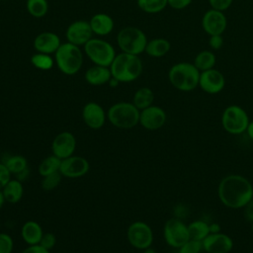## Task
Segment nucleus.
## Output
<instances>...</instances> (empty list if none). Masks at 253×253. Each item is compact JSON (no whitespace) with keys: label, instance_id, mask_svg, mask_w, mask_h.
Wrapping results in <instances>:
<instances>
[{"label":"nucleus","instance_id":"nucleus-31","mask_svg":"<svg viewBox=\"0 0 253 253\" xmlns=\"http://www.w3.org/2000/svg\"><path fill=\"white\" fill-rule=\"evenodd\" d=\"M138 8L147 14H156L168 6V0H136Z\"/></svg>","mask_w":253,"mask_h":253},{"label":"nucleus","instance_id":"nucleus-28","mask_svg":"<svg viewBox=\"0 0 253 253\" xmlns=\"http://www.w3.org/2000/svg\"><path fill=\"white\" fill-rule=\"evenodd\" d=\"M191 239L203 241L210 234L209 223L202 219H197L188 224Z\"/></svg>","mask_w":253,"mask_h":253},{"label":"nucleus","instance_id":"nucleus-45","mask_svg":"<svg viewBox=\"0 0 253 253\" xmlns=\"http://www.w3.org/2000/svg\"><path fill=\"white\" fill-rule=\"evenodd\" d=\"M245 132L247 133L248 137H249L251 140H253V121H250V122H249V125H248V126H247Z\"/></svg>","mask_w":253,"mask_h":253},{"label":"nucleus","instance_id":"nucleus-47","mask_svg":"<svg viewBox=\"0 0 253 253\" xmlns=\"http://www.w3.org/2000/svg\"><path fill=\"white\" fill-rule=\"evenodd\" d=\"M5 203H6L5 198H4V196H3L2 191L0 190V211H1V209L3 208V206H4V204H5Z\"/></svg>","mask_w":253,"mask_h":253},{"label":"nucleus","instance_id":"nucleus-14","mask_svg":"<svg viewBox=\"0 0 253 253\" xmlns=\"http://www.w3.org/2000/svg\"><path fill=\"white\" fill-rule=\"evenodd\" d=\"M167 120L166 112L159 106L151 105L140 111L139 125L147 130L161 128Z\"/></svg>","mask_w":253,"mask_h":253},{"label":"nucleus","instance_id":"nucleus-9","mask_svg":"<svg viewBox=\"0 0 253 253\" xmlns=\"http://www.w3.org/2000/svg\"><path fill=\"white\" fill-rule=\"evenodd\" d=\"M153 231L146 222L136 220L131 222L126 229V239L130 246L135 249L144 250L151 247L153 243Z\"/></svg>","mask_w":253,"mask_h":253},{"label":"nucleus","instance_id":"nucleus-30","mask_svg":"<svg viewBox=\"0 0 253 253\" xmlns=\"http://www.w3.org/2000/svg\"><path fill=\"white\" fill-rule=\"evenodd\" d=\"M26 8L32 17L43 18L48 12V2L47 0H27Z\"/></svg>","mask_w":253,"mask_h":253},{"label":"nucleus","instance_id":"nucleus-38","mask_svg":"<svg viewBox=\"0 0 253 253\" xmlns=\"http://www.w3.org/2000/svg\"><path fill=\"white\" fill-rule=\"evenodd\" d=\"M12 178L11 173L7 169V167L0 161V190L3 189V187L8 183V181Z\"/></svg>","mask_w":253,"mask_h":253},{"label":"nucleus","instance_id":"nucleus-15","mask_svg":"<svg viewBox=\"0 0 253 253\" xmlns=\"http://www.w3.org/2000/svg\"><path fill=\"white\" fill-rule=\"evenodd\" d=\"M75 149L76 138L70 131H61L52 139L51 152L61 160L73 155Z\"/></svg>","mask_w":253,"mask_h":253},{"label":"nucleus","instance_id":"nucleus-1","mask_svg":"<svg viewBox=\"0 0 253 253\" xmlns=\"http://www.w3.org/2000/svg\"><path fill=\"white\" fill-rule=\"evenodd\" d=\"M217 197L229 209H243L253 199V185L242 175L229 174L219 181Z\"/></svg>","mask_w":253,"mask_h":253},{"label":"nucleus","instance_id":"nucleus-29","mask_svg":"<svg viewBox=\"0 0 253 253\" xmlns=\"http://www.w3.org/2000/svg\"><path fill=\"white\" fill-rule=\"evenodd\" d=\"M60 164H61V159L56 157L55 155L51 154L49 156H46L43 158L38 167L39 173L42 177L49 175L54 172H58L60 169Z\"/></svg>","mask_w":253,"mask_h":253},{"label":"nucleus","instance_id":"nucleus-43","mask_svg":"<svg viewBox=\"0 0 253 253\" xmlns=\"http://www.w3.org/2000/svg\"><path fill=\"white\" fill-rule=\"evenodd\" d=\"M29 177H30V169H29V167H28V168H26L25 170L21 171L20 173H18L17 175H15V176H14V178H15V179H17V180L21 181L22 183H23L24 181H26Z\"/></svg>","mask_w":253,"mask_h":253},{"label":"nucleus","instance_id":"nucleus-36","mask_svg":"<svg viewBox=\"0 0 253 253\" xmlns=\"http://www.w3.org/2000/svg\"><path fill=\"white\" fill-rule=\"evenodd\" d=\"M55 244H56L55 235L51 232H44L39 245H41L42 247H43L46 250L51 251V249L55 246Z\"/></svg>","mask_w":253,"mask_h":253},{"label":"nucleus","instance_id":"nucleus-51","mask_svg":"<svg viewBox=\"0 0 253 253\" xmlns=\"http://www.w3.org/2000/svg\"><path fill=\"white\" fill-rule=\"evenodd\" d=\"M0 1H6V0H0Z\"/></svg>","mask_w":253,"mask_h":253},{"label":"nucleus","instance_id":"nucleus-34","mask_svg":"<svg viewBox=\"0 0 253 253\" xmlns=\"http://www.w3.org/2000/svg\"><path fill=\"white\" fill-rule=\"evenodd\" d=\"M203 251L202 241L189 239L181 247L178 248V253H201Z\"/></svg>","mask_w":253,"mask_h":253},{"label":"nucleus","instance_id":"nucleus-13","mask_svg":"<svg viewBox=\"0 0 253 253\" xmlns=\"http://www.w3.org/2000/svg\"><path fill=\"white\" fill-rule=\"evenodd\" d=\"M89 169L90 164L86 158L73 154L61 160L59 172L61 173L62 177L74 179L86 175Z\"/></svg>","mask_w":253,"mask_h":253},{"label":"nucleus","instance_id":"nucleus-42","mask_svg":"<svg viewBox=\"0 0 253 253\" xmlns=\"http://www.w3.org/2000/svg\"><path fill=\"white\" fill-rule=\"evenodd\" d=\"M21 253H50V251L44 249L41 245H30L26 247Z\"/></svg>","mask_w":253,"mask_h":253},{"label":"nucleus","instance_id":"nucleus-4","mask_svg":"<svg viewBox=\"0 0 253 253\" xmlns=\"http://www.w3.org/2000/svg\"><path fill=\"white\" fill-rule=\"evenodd\" d=\"M54 62L59 71L71 76L78 73L83 65V51L71 42L61 43L54 53Z\"/></svg>","mask_w":253,"mask_h":253},{"label":"nucleus","instance_id":"nucleus-27","mask_svg":"<svg viewBox=\"0 0 253 253\" xmlns=\"http://www.w3.org/2000/svg\"><path fill=\"white\" fill-rule=\"evenodd\" d=\"M216 62V58L214 53L211 50H202L200 51L194 58L193 64L197 67V69L202 72L211 68H214Z\"/></svg>","mask_w":253,"mask_h":253},{"label":"nucleus","instance_id":"nucleus-48","mask_svg":"<svg viewBox=\"0 0 253 253\" xmlns=\"http://www.w3.org/2000/svg\"><path fill=\"white\" fill-rule=\"evenodd\" d=\"M142 253H157V252L152 247H148V248L142 250Z\"/></svg>","mask_w":253,"mask_h":253},{"label":"nucleus","instance_id":"nucleus-21","mask_svg":"<svg viewBox=\"0 0 253 253\" xmlns=\"http://www.w3.org/2000/svg\"><path fill=\"white\" fill-rule=\"evenodd\" d=\"M84 78L85 81L92 86H101L108 84L112 78V73L110 67L94 64L85 71Z\"/></svg>","mask_w":253,"mask_h":253},{"label":"nucleus","instance_id":"nucleus-50","mask_svg":"<svg viewBox=\"0 0 253 253\" xmlns=\"http://www.w3.org/2000/svg\"><path fill=\"white\" fill-rule=\"evenodd\" d=\"M58 253H65V252H58Z\"/></svg>","mask_w":253,"mask_h":253},{"label":"nucleus","instance_id":"nucleus-32","mask_svg":"<svg viewBox=\"0 0 253 253\" xmlns=\"http://www.w3.org/2000/svg\"><path fill=\"white\" fill-rule=\"evenodd\" d=\"M31 63L37 69L43 70V71L51 69L55 64L54 58H52L50 54L42 53V52L34 53L31 56Z\"/></svg>","mask_w":253,"mask_h":253},{"label":"nucleus","instance_id":"nucleus-22","mask_svg":"<svg viewBox=\"0 0 253 253\" xmlns=\"http://www.w3.org/2000/svg\"><path fill=\"white\" fill-rule=\"evenodd\" d=\"M43 233L41 224L35 220H28L21 227V237L28 246L39 245Z\"/></svg>","mask_w":253,"mask_h":253},{"label":"nucleus","instance_id":"nucleus-24","mask_svg":"<svg viewBox=\"0 0 253 253\" xmlns=\"http://www.w3.org/2000/svg\"><path fill=\"white\" fill-rule=\"evenodd\" d=\"M1 191L6 203L17 204L22 200L24 195L23 183L15 178H11Z\"/></svg>","mask_w":253,"mask_h":253},{"label":"nucleus","instance_id":"nucleus-6","mask_svg":"<svg viewBox=\"0 0 253 253\" xmlns=\"http://www.w3.org/2000/svg\"><path fill=\"white\" fill-rule=\"evenodd\" d=\"M146 43V35L136 27H125L117 35V44L122 52L139 55L144 52Z\"/></svg>","mask_w":253,"mask_h":253},{"label":"nucleus","instance_id":"nucleus-3","mask_svg":"<svg viewBox=\"0 0 253 253\" xmlns=\"http://www.w3.org/2000/svg\"><path fill=\"white\" fill-rule=\"evenodd\" d=\"M200 71L190 62H178L172 65L168 71L170 84L182 92H190L199 87Z\"/></svg>","mask_w":253,"mask_h":253},{"label":"nucleus","instance_id":"nucleus-10","mask_svg":"<svg viewBox=\"0 0 253 253\" xmlns=\"http://www.w3.org/2000/svg\"><path fill=\"white\" fill-rule=\"evenodd\" d=\"M163 237L170 247L178 249L190 239L188 224L178 217L169 218L163 226Z\"/></svg>","mask_w":253,"mask_h":253},{"label":"nucleus","instance_id":"nucleus-7","mask_svg":"<svg viewBox=\"0 0 253 253\" xmlns=\"http://www.w3.org/2000/svg\"><path fill=\"white\" fill-rule=\"evenodd\" d=\"M85 55L95 64L110 67L117 55L114 46L107 41L92 38L84 46Z\"/></svg>","mask_w":253,"mask_h":253},{"label":"nucleus","instance_id":"nucleus-16","mask_svg":"<svg viewBox=\"0 0 253 253\" xmlns=\"http://www.w3.org/2000/svg\"><path fill=\"white\" fill-rule=\"evenodd\" d=\"M225 86V78L223 74L215 69L211 68L200 73L199 87L206 93L214 95L223 90Z\"/></svg>","mask_w":253,"mask_h":253},{"label":"nucleus","instance_id":"nucleus-35","mask_svg":"<svg viewBox=\"0 0 253 253\" xmlns=\"http://www.w3.org/2000/svg\"><path fill=\"white\" fill-rule=\"evenodd\" d=\"M14 248V240L12 236L6 232H0V253H12Z\"/></svg>","mask_w":253,"mask_h":253},{"label":"nucleus","instance_id":"nucleus-39","mask_svg":"<svg viewBox=\"0 0 253 253\" xmlns=\"http://www.w3.org/2000/svg\"><path fill=\"white\" fill-rule=\"evenodd\" d=\"M209 45L211 49L217 50L222 47L223 45V38L222 35H215V36H210L209 39Z\"/></svg>","mask_w":253,"mask_h":253},{"label":"nucleus","instance_id":"nucleus-5","mask_svg":"<svg viewBox=\"0 0 253 253\" xmlns=\"http://www.w3.org/2000/svg\"><path fill=\"white\" fill-rule=\"evenodd\" d=\"M140 111L130 102H118L107 112L110 124L118 128L129 129L139 124Z\"/></svg>","mask_w":253,"mask_h":253},{"label":"nucleus","instance_id":"nucleus-49","mask_svg":"<svg viewBox=\"0 0 253 253\" xmlns=\"http://www.w3.org/2000/svg\"><path fill=\"white\" fill-rule=\"evenodd\" d=\"M251 229H252V233H253V222H251Z\"/></svg>","mask_w":253,"mask_h":253},{"label":"nucleus","instance_id":"nucleus-37","mask_svg":"<svg viewBox=\"0 0 253 253\" xmlns=\"http://www.w3.org/2000/svg\"><path fill=\"white\" fill-rule=\"evenodd\" d=\"M233 0H209L211 8L219 10V11H226L232 4Z\"/></svg>","mask_w":253,"mask_h":253},{"label":"nucleus","instance_id":"nucleus-41","mask_svg":"<svg viewBox=\"0 0 253 253\" xmlns=\"http://www.w3.org/2000/svg\"><path fill=\"white\" fill-rule=\"evenodd\" d=\"M243 213L248 221L253 222V199L243 207Z\"/></svg>","mask_w":253,"mask_h":253},{"label":"nucleus","instance_id":"nucleus-11","mask_svg":"<svg viewBox=\"0 0 253 253\" xmlns=\"http://www.w3.org/2000/svg\"><path fill=\"white\" fill-rule=\"evenodd\" d=\"M227 27V19L224 12L211 8L202 18V28L209 36L222 35Z\"/></svg>","mask_w":253,"mask_h":253},{"label":"nucleus","instance_id":"nucleus-17","mask_svg":"<svg viewBox=\"0 0 253 253\" xmlns=\"http://www.w3.org/2000/svg\"><path fill=\"white\" fill-rule=\"evenodd\" d=\"M203 250L207 253H229L233 248L232 238L222 233H210L203 241Z\"/></svg>","mask_w":253,"mask_h":253},{"label":"nucleus","instance_id":"nucleus-46","mask_svg":"<svg viewBox=\"0 0 253 253\" xmlns=\"http://www.w3.org/2000/svg\"><path fill=\"white\" fill-rule=\"evenodd\" d=\"M120 83H121L120 81H118L116 78L112 77V78L110 79V81L108 82V85H109L110 87H112V88H116V87H118V86H119V84H120Z\"/></svg>","mask_w":253,"mask_h":253},{"label":"nucleus","instance_id":"nucleus-23","mask_svg":"<svg viewBox=\"0 0 253 253\" xmlns=\"http://www.w3.org/2000/svg\"><path fill=\"white\" fill-rule=\"evenodd\" d=\"M171 48V43L168 40L164 38H155L147 41L144 52L154 58H159L165 56Z\"/></svg>","mask_w":253,"mask_h":253},{"label":"nucleus","instance_id":"nucleus-19","mask_svg":"<svg viewBox=\"0 0 253 253\" xmlns=\"http://www.w3.org/2000/svg\"><path fill=\"white\" fill-rule=\"evenodd\" d=\"M61 42L59 37L53 32H42L36 36L33 45L37 52L51 54L60 46Z\"/></svg>","mask_w":253,"mask_h":253},{"label":"nucleus","instance_id":"nucleus-12","mask_svg":"<svg viewBox=\"0 0 253 253\" xmlns=\"http://www.w3.org/2000/svg\"><path fill=\"white\" fill-rule=\"evenodd\" d=\"M93 36L89 21L77 20L69 24L66 29L65 37L68 42L78 46H84Z\"/></svg>","mask_w":253,"mask_h":253},{"label":"nucleus","instance_id":"nucleus-44","mask_svg":"<svg viewBox=\"0 0 253 253\" xmlns=\"http://www.w3.org/2000/svg\"><path fill=\"white\" fill-rule=\"evenodd\" d=\"M209 227H210V233H218L221 231L220 225L217 222L209 223Z\"/></svg>","mask_w":253,"mask_h":253},{"label":"nucleus","instance_id":"nucleus-26","mask_svg":"<svg viewBox=\"0 0 253 253\" xmlns=\"http://www.w3.org/2000/svg\"><path fill=\"white\" fill-rule=\"evenodd\" d=\"M154 102V93L149 87H140L138 88L132 97V104L139 110H143L151 105Z\"/></svg>","mask_w":253,"mask_h":253},{"label":"nucleus","instance_id":"nucleus-2","mask_svg":"<svg viewBox=\"0 0 253 253\" xmlns=\"http://www.w3.org/2000/svg\"><path fill=\"white\" fill-rule=\"evenodd\" d=\"M112 77L121 83H128L136 80L142 73L143 65L138 55L126 52L118 53L110 65Z\"/></svg>","mask_w":253,"mask_h":253},{"label":"nucleus","instance_id":"nucleus-8","mask_svg":"<svg viewBox=\"0 0 253 253\" xmlns=\"http://www.w3.org/2000/svg\"><path fill=\"white\" fill-rule=\"evenodd\" d=\"M249 122L250 120L246 111L237 105L226 107L221 115V126L230 134L238 135L245 132Z\"/></svg>","mask_w":253,"mask_h":253},{"label":"nucleus","instance_id":"nucleus-33","mask_svg":"<svg viewBox=\"0 0 253 253\" xmlns=\"http://www.w3.org/2000/svg\"><path fill=\"white\" fill-rule=\"evenodd\" d=\"M61 179H62V175L59 171L43 176L41 182L42 189L44 191H52L59 186Z\"/></svg>","mask_w":253,"mask_h":253},{"label":"nucleus","instance_id":"nucleus-40","mask_svg":"<svg viewBox=\"0 0 253 253\" xmlns=\"http://www.w3.org/2000/svg\"><path fill=\"white\" fill-rule=\"evenodd\" d=\"M193 0H168V6L174 10H183L191 5Z\"/></svg>","mask_w":253,"mask_h":253},{"label":"nucleus","instance_id":"nucleus-25","mask_svg":"<svg viewBox=\"0 0 253 253\" xmlns=\"http://www.w3.org/2000/svg\"><path fill=\"white\" fill-rule=\"evenodd\" d=\"M0 161L4 163L12 176L17 175L18 173L29 167L26 157L20 154H3Z\"/></svg>","mask_w":253,"mask_h":253},{"label":"nucleus","instance_id":"nucleus-18","mask_svg":"<svg viewBox=\"0 0 253 253\" xmlns=\"http://www.w3.org/2000/svg\"><path fill=\"white\" fill-rule=\"evenodd\" d=\"M82 119L88 127L99 129L105 125L107 114L100 104L96 102H88L82 109Z\"/></svg>","mask_w":253,"mask_h":253},{"label":"nucleus","instance_id":"nucleus-20","mask_svg":"<svg viewBox=\"0 0 253 253\" xmlns=\"http://www.w3.org/2000/svg\"><path fill=\"white\" fill-rule=\"evenodd\" d=\"M89 23L93 34L99 37L110 35L115 27L114 19L106 13H97L93 15Z\"/></svg>","mask_w":253,"mask_h":253}]
</instances>
